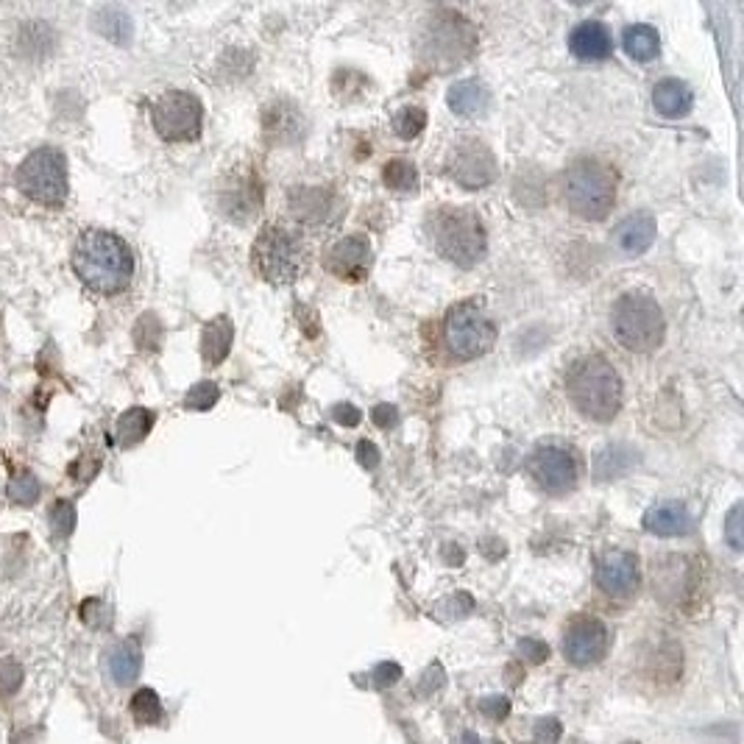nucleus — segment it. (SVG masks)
<instances>
[{
	"label": "nucleus",
	"mask_w": 744,
	"mask_h": 744,
	"mask_svg": "<svg viewBox=\"0 0 744 744\" xmlns=\"http://www.w3.org/2000/svg\"><path fill=\"white\" fill-rule=\"evenodd\" d=\"M73 271L95 293L115 296L131 285L137 262L123 237L106 229H87L73 248Z\"/></svg>",
	"instance_id": "nucleus-1"
},
{
	"label": "nucleus",
	"mask_w": 744,
	"mask_h": 744,
	"mask_svg": "<svg viewBox=\"0 0 744 744\" xmlns=\"http://www.w3.org/2000/svg\"><path fill=\"white\" fill-rule=\"evenodd\" d=\"M622 377L602 354L575 360L566 371V396L580 416L608 424L622 410Z\"/></svg>",
	"instance_id": "nucleus-2"
},
{
	"label": "nucleus",
	"mask_w": 744,
	"mask_h": 744,
	"mask_svg": "<svg viewBox=\"0 0 744 744\" xmlns=\"http://www.w3.org/2000/svg\"><path fill=\"white\" fill-rule=\"evenodd\" d=\"M418 62L446 73L469 62L477 51V28L455 9H435L418 31Z\"/></svg>",
	"instance_id": "nucleus-3"
},
{
	"label": "nucleus",
	"mask_w": 744,
	"mask_h": 744,
	"mask_svg": "<svg viewBox=\"0 0 744 744\" xmlns=\"http://www.w3.org/2000/svg\"><path fill=\"white\" fill-rule=\"evenodd\" d=\"M563 201L583 221H605L616 204V170L597 157L575 159L563 173Z\"/></svg>",
	"instance_id": "nucleus-4"
},
{
	"label": "nucleus",
	"mask_w": 744,
	"mask_h": 744,
	"mask_svg": "<svg viewBox=\"0 0 744 744\" xmlns=\"http://www.w3.org/2000/svg\"><path fill=\"white\" fill-rule=\"evenodd\" d=\"M251 265L274 288L293 285L307 268V248L285 223H265L251 248Z\"/></svg>",
	"instance_id": "nucleus-5"
},
{
	"label": "nucleus",
	"mask_w": 744,
	"mask_h": 744,
	"mask_svg": "<svg viewBox=\"0 0 744 744\" xmlns=\"http://www.w3.org/2000/svg\"><path fill=\"white\" fill-rule=\"evenodd\" d=\"M611 329L622 349L650 354L664 343L666 318L653 296L633 290V293H625L622 299H616L614 310H611Z\"/></svg>",
	"instance_id": "nucleus-6"
},
{
	"label": "nucleus",
	"mask_w": 744,
	"mask_h": 744,
	"mask_svg": "<svg viewBox=\"0 0 744 744\" xmlns=\"http://www.w3.org/2000/svg\"><path fill=\"white\" fill-rule=\"evenodd\" d=\"M432 243L457 268H474L488 254V232L471 209H438L432 215Z\"/></svg>",
	"instance_id": "nucleus-7"
},
{
	"label": "nucleus",
	"mask_w": 744,
	"mask_h": 744,
	"mask_svg": "<svg viewBox=\"0 0 744 744\" xmlns=\"http://www.w3.org/2000/svg\"><path fill=\"white\" fill-rule=\"evenodd\" d=\"M496 324L480 301L452 304L444 315V346L460 363H469L494 349Z\"/></svg>",
	"instance_id": "nucleus-8"
},
{
	"label": "nucleus",
	"mask_w": 744,
	"mask_h": 744,
	"mask_svg": "<svg viewBox=\"0 0 744 744\" xmlns=\"http://www.w3.org/2000/svg\"><path fill=\"white\" fill-rule=\"evenodd\" d=\"M14 184L34 204L62 207L67 198V165L62 151H56V148L31 151L20 162V168L14 170Z\"/></svg>",
	"instance_id": "nucleus-9"
},
{
	"label": "nucleus",
	"mask_w": 744,
	"mask_h": 744,
	"mask_svg": "<svg viewBox=\"0 0 744 744\" xmlns=\"http://www.w3.org/2000/svg\"><path fill=\"white\" fill-rule=\"evenodd\" d=\"M151 123L162 140L190 143L204 129V104L193 92L168 90L151 104Z\"/></svg>",
	"instance_id": "nucleus-10"
},
{
	"label": "nucleus",
	"mask_w": 744,
	"mask_h": 744,
	"mask_svg": "<svg viewBox=\"0 0 744 744\" xmlns=\"http://www.w3.org/2000/svg\"><path fill=\"white\" fill-rule=\"evenodd\" d=\"M530 477L536 485L549 496H566L572 494L580 480V460L577 452L569 444L561 441H547L538 444L536 452L527 460Z\"/></svg>",
	"instance_id": "nucleus-11"
},
{
	"label": "nucleus",
	"mask_w": 744,
	"mask_h": 744,
	"mask_svg": "<svg viewBox=\"0 0 744 744\" xmlns=\"http://www.w3.org/2000/svg\"><path fill=\"white\" fill-rule=\"evenodd\" d=\"M446 176L457 182L466 190H483L488 184L494 182L496 173H499V165H496L494 151L488 148L480 140H457L449 154H446L444 162Z\"/></svg>",
	"instance_id": "nucleus-12"
},
{
	"label": "nucleus",
	"mask_w": 744,
	"mask_h": 744,
	"mask_svg": "<svg viewBox=\"0 0 744 744\" xmlns=\"http://www.w3.org/2000/svg\"><path fill=\"white\" fill-rule=\"evenodd\" d=\"M288 209L293 221L307 226V229H332L343 218L346 204L332 187L299 184L288 193Z\"/></svg>",
	"instance_id": "nucleus-13"
},
{
	"label": "nucleus",
	"mask_w": 744,
	"mask_h": 744,
	"mask_svg": "<svg viewBox=\"0 0 744 744\" xmlns=\"http://www.w3.org/2000/svg\"><path fill=\"white\" fill-rule=\"evenodd\" d=\"M218 207L235 223H248L257 218L262 209V182L257 170L248 165H237L218 182Z\"/></svg>",
	"instance_id": "nucleus-14"
},
{
	"label": "nucleus",
	"mask_w": 744,
	"mask_h": 744,
	"mask_svg": "<svg viewBox=\"0 0 744 744\" xmlns=\"http://www.w3.org/2000/svg\"><path fill=\"white\" fill-rule=\"evenodd\" d=\"M608 644H611L608 627L597 616H575L563 633V655L575 666L600 664L608 653Z\"/></svg>",
	"instance_id": "nucleus-15"
},
{
	"label": "nucleus",
	"mask_w": 744,
	"mask_h": 744,
	"mask_svg": "<svg viewBox=\"0 0 744 744\" xmlns=\"http://www.w3.org/2000/svg\"><path fill=\"white\" fill-rule=\"evenodd\" d=\"M639 561L633 552L608 549L597 561V586L611 600H630L639 588Z\"/></svg>",
	"instance_id": "nucleus-16"
},
{
	"label": "nucleus",
	"mask_w": 744,
	"mask_h": 744,
	"mask_svg": "<svg viewBox=\"0 0 744 744\" xmlns=\"http://www.w3.org/2000/svg\"><path fill=\"white\" fill-rule=\"evenodd\" d=\"M327 268L343 282H363L371 268V243L360 235L340 237L329 246Z\"/></svg>",
	"instance_id": "nucleus-17"
},
{
	"label": "nucleus",
	"mask_w": 744,
	"mask_h": 744,
	"mask_svg": "<svg viewBox=\"0 0 744 744\" xmlns=\"http://www.w3.org/2000/svg\"><path fill=\"white\" fill-rule=\"evenodd\" d=\"M262 131L271 143H296L304 134V115L290 101H274L262 109Z\"/></svg>",
	"instance_id": "nucleus-18"
},
{
	"label": "nucleus",
	"mask_w": 744,
	"mask_h": 744,
	"mask_svg": "<svg viewBox=\"0 0 744 744\" xmlns=\"http://www.w3.org/2000/svg\"><path fill=\"white\" fill-rule=\"evenodd\" d=\"M569 51L575 53L580 62H602L614 51L611 31L600 20H586L569 34Z\"/></svg>",
	"instance_id": "nucleus-19"
},
{
	"label": "nucleus",
	"mask_w": 744,
	"mask_h": 744,
	"mask_svg": "<svg viewBox=\"0 0 744 744\" xmlns=\"http://www.w3.org/2000/svg\"><path fill=\"white\" fill-rule=\"evenodd\" d=\"M655 240V218L647 212H636L616 226L614 232V246L619 248V254L625 257H639L647 248L653 246Z\"/></svg>",
	"instance_id": "nucleus-20"
},
{
	"label": "nucleus",
	"mask_w": 744,
	"mask_h": 744,
	"mask_svg": "<svg viewBox=\"0 0 744 744\" xmlns=\"http://www.w3.org/2000/svg\"><path fill=\"white\" fill-rule=\"evenodd\" d=\"M644 530L661 538L686 536L692 530V513L680 502H661L644 513Z\"/></svg>",
	"instance_id": "nucleus-21"
},
{
	"label": "nucleus",
	"mask_w": 744,
	"mask_h": 744,
	"mask_svg": "<svg viewBox=\"0 0 744 744\" xmlns=\"http://www.w3.org/2000/svg\"><path fill=\"white\" fill-rule=\"evenodd\" d=\"M653 106L658 115H664L669 120L686 118L694 106V92L686 81L678 79H664L655 84L653 90Z\"/></svg>",
	"instance_id": "nucleus-22"
},
{
	"label": "nucleus",
	"mask_w": 744,
	"mask_h": 744,
	"mask_svg": "<svg viewBox=\"0 0 744 744\" xmlns=\"http://www.w3.org/2000/svg\"><path fill=\"white\" fill-rule=\"evenodd\" d=\"M232 338H235V327L229 321V315H218L201 329V357L207 366H221L226 354L232 349Z\"/></svg>",
	"instance_id": "nucleus-23"
},
{
	"label": "nucleus",
	"mask_w": 744,
	"mask_h": 744,
	"mask_svg": "<svg viewBox=\"0 0 744 744\" xmlns=\"http://www.w3.org/2000/svg\"><path fill=\"white\" fill-rule=\"evenodd\" d=\"M446 104L455 115H483L488 109V90H485L480 81H457L455 87L446 95Z\"/></svg>",
	"instance_id": "nucleus-24"
},
{
	"label": "nucleus",
	"mask_w": 744,
	"mask_h": 744,
	"mask_svg": "<svg viewBox=\"0 0 744 744\" xmlns=\"http://www.w3.org/2000/svg\"><path fill=\"white\" fill-rule=\"evenodd\" d=\"M143 669V653L137 647V641H120L118 647L109 655V672L118 686H131Z\"/></svg>",
	"instance_id": "nucleus-25"
},
{
	"label": "nucleus",
	"mask_w": 744,
	"mask_h": 744,
	"mask_svg": "<svg viewBox=\"0 0 744 744\" xmlns=\"http://www.w3.org/2000/svg\"><path fill=\"white\" fill-rule=\"evenodd\" d=\"M154 421H157V416H154L151 410H145V407H131V410H126V413L118 418V430H115L118 444L123 446V449H131V446H137L140 441H145L148 432L154 430Z\"/></svg>",
	"instance_id": "nucleus-26"
},
{
	"label": "nucleus",
	"mask_w": 744,
	"mask_h": 744,
	"mask_svg": "<svg viewBox=\"0 0 744 744\" xmlns=\"http://www.w3.org/2000/svg\"><path fill=\"white\" fill-rule=\"evenodd\" d=\"M622 45L630 59L636 62H653L655 56L661 53V37L653 26H630L625 28Z\"/></svg>",
	"instance_id": "nucleus-27"
},
{
	"label": "nucleus",
	"mask_w": 744,
	"mask_h": 744,
	"mask_svg": "<svg viewBox=\"0 0 744 744\" xmlns=\"http://www.w3.org/2000/svg\"><path fill=\"white\" fill-rule=\"evenodd\" d=\"M95 28L112 42H120V45H126L131 37L129 14L120 12V9H101L95 14Z\"/></svg>",
	"instance_id": "nucleus-28"
},
{
	"label": "nucleus",
	"mask_w": 744,
	"mask_h": 744,
	"mask_svg": "<svg viewBox=\"0 0 744 744\" xmlns=\"http://www.w3.org/2000/svg\"><path fill=\"white\" fill-rule=\"evenodd\" d=\"M382 182L388 184L391 190H399V193L416 190L418 187L416 165H413V162H407V159H391V162L382 168Z\"/></svg>",
	"instance_id": "nucleus-29"
},
{
	"label": "nucleus",
	"mask_w": 744,
	"mask_h": 744,
	"mask_svg": "<svg viewBox=\"0 0 744 744\" xmlns=\"http://www.w3.org/2000/svg\"><path fill=\"white\" fill-rule=\"evenodd\" d=\"M627 466H630V455L622 446H608L597 455V463H594V477L597 480H611V477H619L625 474Z\"/></svg>",
	"instance_id": "nucleus-30"
},
{
	"label": "nucleus",
	"mask_w": 744,
	"mask_h": 744,
	"mask_svg": "<svg viewBox=\"0 0 744 744\" xmlns=\"http://www.w3.org/2000/svg\"><path fill=\"white\" fill-rule=\"evenodd\" d=\"M42 494V485L40 480L31 474L28 469L17 471L12 477V483H9V499H12L14 505H23V508H31Z\"/></svg>",
	"instance_id": "nucleus-31"
},
{
	"label": "nucleus",
	"mask_w": 744,
	"mask_h": 744,
	"mask_svg": "<svg viewBox=\"0 0 744 744\" xmlns=\"http://www.w3.org/2000/svg\"><path fill=\"white\" fill-rule=\"evenodd\" d=\"M424 129H427V112H424L421 106H402V109L393 115V131H396L402 140H416Z\"/></svg>",
	"instance_id": "nucleus-32"
},
{
	"label": "nucleus",
	"mask_w": 744,
	"mask_h": 744,
	"mask_svg": "<svg viewBox=\"0 0 744 744\" xmlns=\"http://www.w3.org/2000/svg\"><path fill=\"white\" fill-rule=\"evenodd\" d=\"M131 714L140 725H157L162 719V700L154 689H140L131 697Z\"/></svg>",
	"instance_id": "nucleus-33"
},
{
	"label": "nucleus",
	"mask_w": 744,
	"mask_h": 744,
	"mask_svg": "<svg viewBox=\"0 0 744 744\" xmlns=\"http://www.w3.org/2000/svg\"><path fill=\"white\" fill-rule=\"evenodd\" d=\"M48 522H51V530L56 538L70 536V533H73V527H76V508H73V502H67V499L53 502Z\"/></svg>",
	"instance_id": "nucleus-34"
},
{
	"label": "nucleus",
	"mask_w": 744,
	"mask_h": 744,
	"mask_svg": "<svg viewBox=\"0 0 744 744\" xmlns=\"http://www.w3.org/2000/svg\"><path fill=\"white\" fill-rule=\"evenodd\" d=\"M218 399H221V388L207 379V382H198L196 388L187 391V396H184V407H187V410H209Z\"/></svg>",
	"instance_id": "nucleus-35"
},
{
	"label": "nucleus",
	"mask_w": 744,
	"mask_h": 744,
	"mask_svg": "<svg viewBox=\"0 0 744 744\" xmlns=\"http://www.w3.org/2000/svg\"><path fill=\"white\" fill-rule=\"evenodd\" d=\"M159 335H162V327H159V321L154 315H143V318L137 321V327H134V340H137V346H140L143 352H154V349H157Z\"/></svg>",
	"instance_id": "nucleus-36"
},
{
	"label": "nucleus",
	"mask_w": 744,
	"mask_h": 744,
	"mask_svg": "<svg viewBox=\"0 0 744 744\" xmlns=\"http://www.w3.org/2000/svg\"><path fill=\"white\" fill-rule=\"evenodd\" d=\"M20 686H23V666L12 658H3L0 661V694H14Z\"/></svg>",
	"instance_id": "nucleus-37"
},
{
	"label": "nucleus",
	"mask_w": 744,
	"mask_h": 744,
	"mask_svg": "<svg viewBox=\"0 0 744 744\" xmlns=\"http://www.w3.org/2000/svg\"><path fill=\"white\" fill-rule=\"evenodd\" d=\"M477 708H480V711H483L488 719H494V722H502V719L510 714L508 700H505V697H496V694H491V697H483V700L477 703Z\"/></svg>",
	"instance_id": "nucleus-38"
},
{
	"label": "nucleus",
	"mask_w": 744,
	"mask_h": 744,
	"mask_svg": "<svg viewBox=\"0 0 744 744\" xmlns=\"http://www.w3.org/2000/svg\"><path fill=\"white\" fill-rule=\"evenodd\" d=\"M725 533H728V544H731V547L739 552V549L744 547V541H742V505H733V510L728 513Z\"/></svg>",
	"instance_id": "nucleus-39"
},
{
	"label": "nucleus",
	"mask_w": 744,
	"mask_h": 744,
	"mask_svg": "<svg viewBox=\"0 0 744 744\" xmlns=\"http://www.w3.org/2000/svg\"><path fill=\"white\" fill-rule=\"evenodd\" d=\"M81 619L90 627H106V622H109V611H106V605L101 600H87L84 602V608H81Z\"/></svg>",
	"instance_id": "nucleus-40"
},
{
	"label": "nucleus",
	"mask_w": 744,
	"mask_h": 744,
	"mask_svg": "<svg viewBox=\"0 0 744 744\" xmlns=\"http://www.w3.org/2000/svg\"><path fill=\"white\" fill-rule=\"evenodd\" d=\"M561 722L555 717H547V719H541L536 725V731H533V736H536V744H555L558 739H561Z\"/></svg>",
	"instance_id": "nucleus-41"
},
{
	"label": "nucleus",
	"mask_w": 744,
	"mask_h": 744,
	"mask_svg": "<svg viewBox=\"0 0 744 744\" xmlns=\"http://www.w3.org/2000/svg\"><path fill=\"white\" fill-rule=\"evenodd\" d=\"M519 650H522V655L530 661V664H541V661H547V644H541V641L536 639H522L519 641Z\"/></svg>",
	"instance_id": "nucleus-42"
},
{
	"label": "nucleus",
	"mask_w": 744,
	"mask_h": 744,
	"mask_svg": "<svg viewBox=\"0 0 744 744\" xmlns=\"http://www.w3.org/2000/svg\"><path fill=\"white\" fill-rule=\"evenodd\" d=\"M371 421L382 427V430H388V427H396L399 424V410L393 405H377L371 410Z\"/></svg>",
	"instance_id": "nucleus-43"
},
{
	"label": "nucleus",
	"mask_w": 744,
	"mask_h": 744,
	"mask_svg": "<svg viewBox=\"0 0 744 744\" xmlns=\"http://www.w3.org/2000/svg\"><path fill=\"white\" fill-rule=\"evenodd\" d=\"M399 678H402V666L399 664H379L377 672H374V683H377V689L393 686Z\"/></svg>",
	"instance_id": "nucleus-44"
},
{
	"label": "nucleus",
	"mask_w": 744,
	"mask_h": 744,
	"mask_svg": "<svg viewBox=\"0 0 744 744\" xmlns=\"http://www.w3.org/2000/svg\"><path fill=\"white\" fill-rule=\"evenodd\" d=\"M332 418H335L338 424H346V427H357V424H360V418H363V413H360L354 405H349V402H343V405H338L335 410H332Z\"/></svg>",
	"instance_id": "nucleus-45"
},
{
	"label": "nucleus",
	"mask_w": 744,
	"mask_h": 744,
	"mask_svg": "<svg viewBox=\"0 0 744 744\" xmlns=\"http://www.w3.org/2000/svg\"><path fill=\"white\" fill-rule=\"evenodd\" d=\"M357 460H360V466H366V469H377L379 466V452L377 446L371 444V441H360L357 444Z\"/></svg>",
	"instance_id": "nucleus-46"
},
{
	"label": "nucleus",
	"mask_w": 744,
	"mask_h": 744,
	"mask_svg": "<svg viewBox=\"0 0 744 744\" xmlns=\"http://www.w3.org/2000/svg\"><path fill=\"white\" fill-rule=\"evenodd\" d=\"M460 744H480V739H477V733L466 731L463 733V739H460Z\"/></svg>",
	"instance_id": "nucleus-47"
}]
</instances>
